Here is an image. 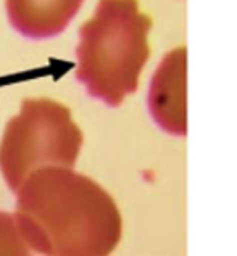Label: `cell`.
Listing matches in <instances>:
<instances>
[{"instance_id":"1","label":"cell","mask_w":237,"mask_h":256,"mask_svg":"<svg viewBox=\"0 0 237 256\" xmlns=\"http://www.w3.org/2000/svg\"><path fill=\"white\" fill-rule=\"evenodd\" d=\"M17 226L29 250L50 256L110 254L123 222L115 200L71 168H42L20 186Z\"/></svg>"},{"instance_id":"2","label":"cell","mask_w":237,"mask_h":256,"mask_svg":"<svg viewBox=\"0 0 237 256\" xmlns=\"http://www.w3.org/2000/svg\"><path fill=\"white\" fill-rule=\"evenodd\" d=\"M152 20L137 0H100L79 31L76 78L94 98L110 106L134 94L150 56L147 42Z\"/></svg>"},{"instance_id":"3","label":"cell","mask_w":237,"mask_h":256,"mask_svg":"<svg viewBox=\"0 0 237 256\" xmlns=\"http://www.w3.org/2000/svg\"><path fill=\"white\" fill-rule=\"evenodd\" d=\"M83 132L70 108L50 98H28L9 121L0 142V171L17 192L29 174L42 168L76 164Z\"/></svg>"},{"instance_id":"4","label":"cell","mask_w":237,"mask_h":256,"mask_svg":"<svg viewBox=\"0 0 237 256\" xmlns=\"http://www.w3.org/2000/svg\"><path fill=\"white\" fill-rule=\"evenodd\" d=\"M149 110L157 124L174 136L186 134V48L171 50L155 71Z\"/></svg>"},{"instance_id":"5","label":"cell","mask_w":237,"mask_h":256,"mask_svg":"<svg viewBox=\"0 0 237 256\" xmlns=\"http://www.w3.org/2000/svg\"><path fill=\"white\" fill-rule=\"evenodd\" d=\"M84 0H7L12 26L29 39H49L63 32Z\"/></svg>"},{"instance_id":"6","label":"cell","mask_w":237,"mask_h":256,"mask_svg":"<svg viewBox=\"0 0 237 256\" xmlns=\"http://www.w3.org/2000/svg\"><path fill=\"white\" fill-rule=\"evenodd\" d=\"M31 253L17 226L15 216L0 213V254H28Z\"/></svg>"}]
</instances>
